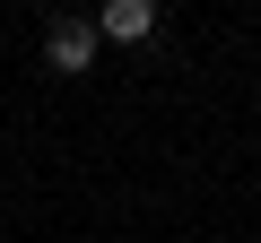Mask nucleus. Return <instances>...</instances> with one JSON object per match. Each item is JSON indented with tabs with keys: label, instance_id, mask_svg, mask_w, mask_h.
Masks as SVG:
<instances>
[{
	"label": "nucleus",
	"instance_id": "1",
	"mask_svg": "<svg viewBox=\"0 0 261 243\" xmlns=\"http://www.w3.org/2000/svg\"><path fill=\"white\" fill-rule=\"evenodd\" d=\"M96 52H105V26H87V18H53V26H44V61H53L61 78H79Z\"/></svg>",
	"mask_w": 261,
	"mask_h": 243
},
{
	"label": "nucleus",
	"instance_id": "2",
	"mask_svg": "<svg viewBox=\"0 0 261 243\" xmlns=\"http://www.w3.org/2000/svg\"><path fill=\"white\" fill-rule=\"evenodd\" d=\"M105 44H148L157 35V0H105Z\"/></svg>",
	"mask_w": 261,
	"mask_h": 243
}]
</instances>
